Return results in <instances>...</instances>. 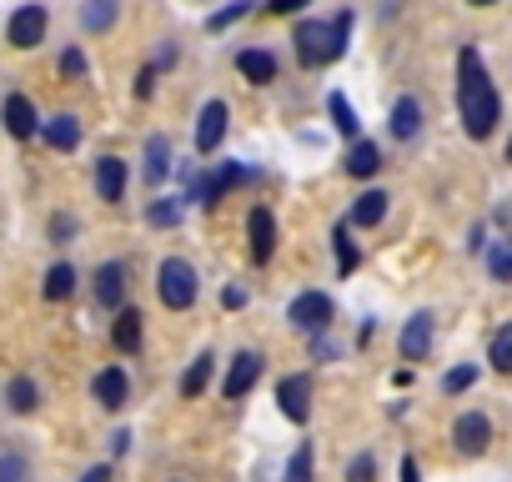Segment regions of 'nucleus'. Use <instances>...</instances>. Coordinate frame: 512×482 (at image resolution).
<instances>
[{"mask_svg":"<svg viewBox=\"0 0 512 482\" xmlns=\"http://www.w3.org/2000/svg\"><path fill=\"white\" fill-rule=\"evenodd\" d=\"M11 46L16 51H31V46H41L46 41V6H21L16 16H11Z\"/></svg>","mask_w":512,"mask_h":482,"instance_id":"0eeeda50","label":"nucleus"},{"mask_svg":"<svg viewBox=\"0 0 512 482\" xmlns=\"http://www.w3.org/2000/svg\"><path fill=\"white\" fill-rule=\"evenodd\" d=\"M287 322L302 327V332H327V327H332V297H322V292H302V297L287 307Z\"/></svg>","mask_w":512,"mask_h":482,"instance_id":"20e7f679","label":"nucleus"},{"mask_svg":"<svg viewBox=\"0 0 512 482\" xmlns=\"http://www.w3.org/2000/svg\"><path fill=\"white\" fill-rule=\"evenodd\" d=\"M111 342H116V352H141V312L136 307H121L116 312V327H111Z\"/></svg>","mask_w":512,"mask_h":482,"instance_id":"f3484780","label":"nucleus"},{"mask_svg":"<svg viewBox=\"0 0 512 482\" xmlns=\"http://www.w3.org/2000/svg\"><path fill=\"white\" fill-rule=\"evenodd\" d=\"M397 352H402L407 362H422V357L432 352V312H417V317L402 327V342H397Z\"/></svg>","mask_w":512,"mask_h":482,"instance_id":"f8f14e48","label":"nucleus"},{"mask_svg":"<svg viewBox=\"0 0 512 482\" xmlns=\"http://www.w3.org/2000/svg\"><path fill=\"white\" fill-rule=\"evenodd\" d=\"M372 477H377V462H372V452L352 457V467H347V482H372Z\"/></svg>","mask_w":512,"mask_h":482,"instance_id":"72a5a7b5","label":"nucleus"},{"mask_svg":"<svg viewBox=\"0 0 512 482\" xmlns=\"http://www.w3.org/2000/svg\"><path fill=\"white\" fill-rule=\"evenodd\" d=\"M91 392H96V402H101V407H111V412H116V407H126L131 382H126V372H121V367H106V372L96 377V387H91Z\"/></svg>","mask_w":512,"mask_h":482,"instance_id":"a211bd4d","label":"nucleus"},{"mask_svg":"<svg viewBox=\"0 0 512 482\" xmlns=\"http://www.w3.org/2000/svg\"><path fill=\"white\" fill-rule=\"evenodd\" d=\"M492 272L507 277V272H512V252H492Z\"/></svg>","mask_w":512,"mask_h":482,"instance_id":"a19ab883","label":"nucleus"},{"mask_svg":"<svg viewBox=\"0 0 512 482\" xmlns=\"http://www.w3.org/2000/svg\"><path fill=\"white\" fill-rule=\"evenodd\" d=\"M156 287H161V302H166L171 312H186V307L196 302V292H201V282H196V267H191V262H181V257L161 262V277H156Z\"/></svg>","mask_w":512,"mask_h":482,"instance_id":"7ed1b4c3","label":"nucleus"},{"mask_svg":"<svg viewBox=\"0 0 512 482\" xmlns=\"http://www.w3.org/2000/svg\"><path fill=\"white\" fill-rule=\"evenodd\" d=\"M71 231H76V221H71V216H56V221H51V236H56V241H66Z\"/></svg>","mask_w":512,"mask_h":482,"instance_id":"58836bf2","label":"nucleus"},{"mask_svg":"<svg viewBox=\"0 0 512 482\" xmlns=\"http://www.w3.org/2000/svg\"><path fill=\"white\" fill-rule=\"evenodd\" d=\"M457 106H462V126H467L472 141H487L502 121V101H497V91H492L472 46L457 56Z\"/></svg>","mask_w":512,"mask_h":482,"instance_id":"f257e3e1","label":"nucleus"},{"mask_svg":"<svg viewBox=\"0 0 512 482\" xmlns=\"http://www.w3.org/2000/svg\"><path fill=\"white\" fill-rule=\"evenodd\" d=\"M487 357H492V367H497V372H512V322L492 337V352H487Z\"/></svg>","mask_w":512,"mask_h":482,"instance_id":"c85d7f7f","label":"nucleus"},{"mask_svg":"<svg viewBox=\"0 0 512 482\" xmlns=\"http://www.w3.org/2000/svg\"><path fill=\"white\" fill-rule=\"evenodd\" d=\"M507 161H512V141H507Z\"/></svg>","mask_w":512,"mask_h":482,"instance_id":"a18cd8bd","label":"nucleus"},{"mask_svg":"<svg viewBox=\"0 0 512 482\" xmlns=\"http://www.w3.org/2000/svg\"><path fill=\"white\" fill-rule=\"evenodd\" d=\"M61 76H71V81L86 76V56H81V51H66V56H61Z\"/></svg>","mask_w":512,"mask_h":482,"instance_id":"f704fd0d","label":"nucleus"},{"mask_svg":"<svg viewBox=\"0 0 512 482\" xmlns=\"http://www.w3.org/2000/svg\"><path fill=\"white\" fill-rule=\"evenodd\" d=\"M452 442H457V452L477 457V452H487V442H492V422H487L482 412H462V417L452 422Z\"/></svg>","mask_w":512,"mask_h":482,"instance_id":"6e6552de","label":"nucleus"},{"mask_svg":"<svg viewBox=\"0 0 512 482\" xmlns=\"http://www.w3.org/2000/svg\"><path fill=\"white\" fill-rule=\"evenodd\" d=\"M327 111H332V121H337V131L357 141V131H362V121H357V111L347 106V96H342V91H332V96H327Z\"/></svg>","mask_w":512,"mask_h":482,"instance_id":"a878e982","label":"nucleus"},{"mask_svg":"<svg viewBox=\"0 0 512 482\" xmlns=\"http://www.w3.org/2000/svg\"><path fill=\"white\" fill-rule=\"evenodd\" d=\"M287 482H312V447H307V442L292 452V462H287Z\"/></svg>","mask_w":512,"mask_h":482,"instance_id":"c756f323","label":"nucleus"},{"mask_svg":"<svg viewBox=\"0 0 512 482\" xmlns=\"http://www.w3.org/2000/svg\"><path fill=\"white\" fill-rule=\"evenodd\" d=\"M246 11H251V0H236V6H226V11H216V16L206 21V26H211V31H226V26H236V21H241Z\"/></svg>","mask_w":512,"mask_h":482,"instance_id":"2f4dec72","label":"nucleus"},{"mask_svg":"<svg viewBox=\"0 0 512 482\" xmlns=\"http://www.w3.org/2000/svg\"><path fill=\"white\" fill-rule=\"evenodd\" d=\"M472 382H477V367H452V372L442 377V387H447L452 397H457V392H467Z\"/></svg>","mask_w":512,"mask_h":482,"instance_id":"473e14b6","label":"nucleus"},{"mask_svg":"<svg viewBox=\"0 0 512 482\" xmlns=\"http://www.w3.org/2000/svg\"><path fill=\"white\" fill-rule=\"evenodd\" d=\"M221 307H231V312L246 307V292H241V287H226V292H221Z\"/></svg>","mask_w":512,"mask_h":482,"instance_id":"ea45409f","label":"nucleus"},{"mask_svg":"<svg viewBox=\"0 0 512 482\" xmlns=\"http://www.w3.org/2000/svg\"><path fill=\"white\" fill-rule=\"evenodd\" d=\"M332 241H337V272H342V277H352V272H357V241H352V221H342V226L332 231Z\"/></svg>","mask_w":512,"mask_h":482,"instance_id":"393cba45","label":"nucleus"},{"mask_svg":"<svg viewBox=\"0 0 512 482\" xmlns=\"http://www.w3.org/2000/svg\"><path fill=\"white\" fill-rule=\"evenodd\" d=\"M211 367H216V357H211V352H201V357L186 367V377H181V397H201V392H206V382H211Z\"/></svg>","mask_w":512,"mask_h":482,"instance_id":"b1692460","label":"nucleus"},{"mask_svg":"<svg viewBox=\"0 0 512 482\" xmlns=\"http://www.w3.org/2000/svg\"><path fill=\"white\" fill-rule=\"evenodd\" d=\"M221 136H226V106L221 101H206L201 106V121H196V151L211 156L221 146Z\"/></svg>","mask_w":512,"mask_h":482,"instance_id":"9b49d317","label":"nucleus"},{"mask_svg":"<svg viewBox=\"0 0 512 482\" xmlns=\"http://www.w3.org/2000/svg\"><path fill=\"white\" fill-rule=\"evenodd\" d=\"M96 191H101V201H121V191H126V161L121 156L96 161Z\"/></svg>","mask_w":512,"mask_h":482,"instance_id":"2eb2a0df","label":"nucleus"},{"mask_svg":"<svg viewBox=\"0 0 512 482\" xmlns=\"http://www.w3.org/2000/svg\"><path fill=\"white\" fill-rule=\"evenodd\" d=\"M121 297H126V267L121 262H106L96 272V302L101 307H121Z\"/></svg>","mask_w":512,"mask_h":482,"instance_id":"dca6fc26","label":"nucleus"},{"mask_svg":"<svg viewBox=\"0 0 512 482\" xmlns=\"http://www.w3.org/2000/svg\"><path fill=\"white\" fill-rule=\"evenodd\" d=\"M347 36H352V11H342L337 21H307L292 36L297 41V61L307 71H317V66H327V61H337L347 51Z\"/></svg>","mask_w":512,"mask_h":482,"instance_id":"f03ea898","label":"nucleus"},{"mask_svg":"<svg viewBox=\"0 0 512 482\" xmlns=\"http://www.w3.org/2000/svg\"><path fill=\"white\" fill-rule=\"evenodd\" d=\"M236 71L251 86H267V81H277V56L272 51H236Z\"/></svg>","mask_w":512,"mask_h":482,"instance_id":"4468645a","label":"nucleus"},{"mask_svg":"<svg viewBox=\"0 0 512 482\" xmlns=\"http://www.w3.org/2000/svg\"><path fill=\"white\" fill-rule=\"evenodd\" d=\"M382 216H387V191H362L357 206H352V226L367 231V226H377Z\"/></svg>","mask_w":512,"mask_h":482,"instance_id":"412c9836","label":"nucleus"},{"mask_svg":"<svg viewBox=\"0 0 512 482\" xmlns=\"http://www.w3.org/2000/svg\"><path fill=\"white\" fill-rule=\"evenodd\" d=\"M246 236H251V257L267 267L272 252H277V221H272L267 206H251V216H246Z\"/></svg>","mask_w":512,"mask_h":482,"instance_id":"423d86ee","label":"nucleus"},{"mask_svg":"<svg viewBox=\"0 0 512 482\" xmlns=\"http://www.w3.org/2000/svg\"><path fill=\"white\" fill-rule=\"evenodd\" d=\"M256 377H262V352H236V362H231V372H226L221 392L236 402V397H246V392L256 387Z\"/></svg>","mask_w":512,"mask_h":482,"instance_id":"1a4fd4ad","label":"nucleus"},{"mask_svg":"<svg viewBox=\"0 0 512 482\" xmlns=\"http://www.w3.org/2000/svg\"><path fill=\"white\" fill-rule=\"evenodd\" d=\"M307 0H267V16H297Z\"/></svg>","mask_w":512,"mask_h":482,"instance_id":"e433bc0d","label":"nucleus"},{"mask_svg":"<svg viewBox=\"0 0 512 482\" xmlns=\"http://www.w3.org/2000/svg\"><path fill=\"white\" fill-rule=\"evenodd\" d=\"M46 141H51L56 151H76V146H81V121H76V116H51V121H46Z\"/></svg>","mask_w":512,"mask_h":482,"instance_id":"aec40b11","label":"nucleus"},{"mask_svg":"<svg viewBox=\"0 0 512 482\" xmlns=\"http://www.w3.org/2000/svg\"><path fill=\"white\" fill-rule=\"evenodd\" d=\"M151 91H156V66H146V71H141V76H136V96H141V101H146V96H151Z\"/></svg>","mask_w":512,"mask_h":482,"instance_id":"4c0bfd02","label":"nucleus"},{"mask_svg":"<svg viewBox=\"0 0 512 482\" xmlns=\"http://www.w3.org/2000/svg\"><path fill=\"white\" fill-rule=\"evenodd\" d=\"M146 221H151V226H176V221H181V206H176V201H151V206H146Z\"/></svg>","mask_w":512,"mask_h":482,"instance_id":"7c9ffc66","label":"nucleus"},{"mask_svg":"<svg viewBox=\"0 0 512 482\" xmlns=\"http://www.w3.org/2000/svg\"><path fill=\"white\" fill-rule=\"evenodd\" d=\"M277 402H282V412H287V422H307L312 417V377L307 372H292V377H282L277 382Z\"/></svg>","mask_w":512,"mask_h":482,"instance_id":"39448f33","label":"nucleus"},{"mask_svg":"<svg viewBox=\"0 0 512 482\" xmlns=\"http://www.w3.org/2000/svg\"><path fill=\"white\" fill-rule=\"evenodd\" d=\"M402 482H417V462L412 457H402Z\"/></svg>","mask_w":512,"mask_h":482,"instance_id":"37998d69","label":"nucleus"},{"mask_svg":"<svg viewBox=\"0 0 512 482\" xmlns=\"http://www.w3.org/2000/svg\"><path fill=\"white\" fill-rule=\"evenodd\" d=\"M71 292H76V267L56 262V267L46 272V297H51V302H66Z\"/></svg>","mask_w":512,"mask_h":482,"instance_id":"bb28decb","label":"nucleus"},{"mask_svg":"<svg viewBox=\"0 0 512 482\" xmlns=\"http://www.w3.org/2000/svg\"><path fill=\"white\" fill-rule=\"evenodd\" d=\"M342 166H347V176H377V166H382V151H377L372 141H362V136H357Z\"/></svg>","mask_w":512,"mask_h":482,"instance_id":"6ab92c4d","label":"nucleus"},{"mask_svg":"<svg viewBox=\"0 0 512 482\" xmlns=\"http://www.w3.org/2000/svg\"><path fill=\"white\" fill-rule=\"evenodd\" d=\"M81 26L86 31H111L116 26V0H86V6H81Z\"/></svg>","mask_w":512,"mask_h":482,"instance_id":"5701e85b","label":"nucleus"},{"mask_svg":"<svg viewBox=\"0 0 512 482\" xmlns=\"http://www.w3.org/2000/svg\"><path fill=\"white\" fill-rule=\"evenodd\" d=\"M0 121H6V131L16 136V141H26V136H36V106L26 101V96H6V111H0Z\"/></svg>","mask_w":512,"mask_h":482,"instance_id":"ddd939ff","label":"nucleus"},{"mask_svg":"<svg viewBox=\"0 0 512 482\" xmlns=\"http://www.w3.org/2000/svg\"><path fill=\"white\" fill-rule=\"evenodd\" d=\"M472 6H497V0H472Z\"/></svg>","mask_w":512,"mask_h":482,"instance_id":"c03bdc74","label":"nucleus"},{"mask_svg":"<svg viewBox=\"0 0 512 482\" xmlns=\"http://www.w3.org/2000/svg\"><path fill=\"white\" fill-rule=\"evenodd\" d=\"M422 101L417 96H397L392 101V116H387V131H392V141H412L417 131H422Z\"/></svg>","mask_w":512,"mask_h":482,"instance_id":"9d476101","label":"nucleus"},{"mask_svg":"<svg viewBox=\"0 0 512 482\" xmlns=\"http://www.w3.org/2000/svg\"><path fill=\"white\" fill-rule=\"evenodd\" d=\"M6 397H11V407H16V412H36V402H41V392H36V382H31V377H16Z\"/></svg>","mask_w":512,"mask_h":482,"instance_id":"cd10ccee","label":"nucleus"},{"mask_svg":"<svg viewBox=\"0 0 512 482\" xmlns=\"http://www.w3.org/2000/svg\"><path fill=\"white\" fill-rule=\"evenodd\" d=\"M26 477V462L21 457H0V482H21Z\"/></svg>","mask_w":512,"mask_h":482,"instance_id":"c9c22d12","label":"nucleus"},{"mask_svg":"<svg viewBox=\"0 0 512 482\" xmlns=\"http://www.w3.org/2000/svg\"><path fill=\"white\" fill-rule=\"evenodd\" d=\"M166 176H171V146H166V136H151L146 141V181L156 186Z\"/></svg>","mask_w":512,"mask_h":482,"instance_id":"4be33fe9","label":"nucleus"},{"mask_svg":"<svg viewBox=\"0 0 512 482\" xmlns=\"http://www.w3.org/2000/svg\"><path fill=\"white\" fill-rule=\"evenodd\" d=\"M81 482H111V467H91V472H86Z\"/></svg>","mask_w":512,"mask_h":482,"instance_id":"79ce46f5","label":"nucleus"}]
</instances>
